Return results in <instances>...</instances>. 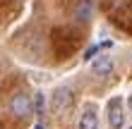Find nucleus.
<instances>
[{"label":"nucleus","instance_id":"obj_1","mask_svg":"<svg viewBox=\"0 0 132 129\" xmlns=\"http://www.w3.org/2000/svg\"><path fill=\"white\" fill-rule=\"evenodd\" d=\"M10 112H12L14 117H19V120H24V117H29V115H34L31 96L24 93V91L14 93V96H12V101H10Z\"/></svg>","mask_w":132,"mask_h":129},{"label":"nucleus","instance_id":"obj_2","mask_svg":"<svg viewBox=\"0 0 132 129\" xmlns=\"http://www.w3.org/2000/svg\"><path fill=\"white\" fill-rule=\"evenodd\" d=\"M72 103H75V93H72V88H67V86L55 88L51 93V108H53V112H65V110L72 108Z\"/></svg>","mask_w":132,"mask_h":129},{"label":"nucleus","instance_id":"obj_3","mask_svg":"<svg viewBox=\"0 0 132 129\" xmlns=\"http://www.w3.org/2000/svg\"><path fill=\"white\" fill-rule=\"evenodd\" d=\"M72 17H75V22H79V24L91 22V17H94V3H91V0H79V3L75 5Z\"/></svg>","mask_w":132,"mask_h":129},{"label":"nucleus","instance_id":"obj_4","mask_svg":"<svg viewBox=\"0 0 132 129\" xmlns=\"http://www.w3.org/2000/svg\"><path fill=\"white\" fill-rule=\"evenodd\" d=\"M108 124L113 129H120L125 124V112H122L120 101H111V105H108Z\"/></svg>","mask_w":132,"mask_h":129},{"label":"nucleus","instance_id":"obj_5","mask_svg":"<svg viewBox=\"0 0 132 129\" xmlns=\"http://www.w3.org/2000/svg\"><path fill=\"white\" fill-rule=\"evenodd\" d=\"M113 65H115L113 62V55H98L91 67H94V72L98 74V77H108V74L113 72Z\"/></svg>","mask_w":132,"mask_h":129},{"label":"nucleus","instance_id":"obj_6","mask_svg":"<svg viewBox=\"0 0 132 129\" xmlns=\"http://www.w3.org/2000/svg\"><path fill=\"white\" fill-rule=\"evenodd\" d=\"M79 129H98V117H96L94 110L82 112V117H79Z\"/></svg>","mask_w":132,"mask_h":129},{"label":"nucleus","instance_id":"obj_7","mask_svg":"<svg viewBox=\"0 0 132 129\" xmlns=\"http://www.w3.org/2000/svg\"><path fill=\"white\" fill-rule=\"evenodd\" d=\"M31 103H34V112H38V115H41V112L46 110V98H43V93H41V91H38V93L31 98Z\"/></svg>","mask_w":132,"mask_h":129},{"label":"nucleus","instance_id":"obj_8","mask_svg":"<svg viewBox=\"0 0 132 129\" xmlns=\"http://www.w3.org/2000/svg\"><path fill=\"white\" fill-rule=\"evenodd\" d=\"M96 53H101V45H91V48H87V53H84V60H94L96 57Z\"/></svg>","mask_w":132,"mask_h":129},{"label":"nucleus","instance_id":"obj_9","mask_svg":"<svg viewBox=\"0 0 132 129\" xmlns=\"http://www.w3.org/2000/svg\"><path fill=\"white\" fill-rule=\"evenodd\" d=\"M127 108H130V112H132V93H130V98H127Z\"/></svg>","mask_w":132,"mask_h":129},{"label":"nucleus","instance_id":"obj_10","mask_svg":"<svg viewBox=\"0 0 132 129\" xmlns=\"http://www.w3.org/2000/svg\"><path fill=\"white\" fill-rule=\"evenodd\" d=\"M34 129H46V127H43V124H41V122H38V124H36V127H34Z\"/></svg>","mask_w":132,"mask_h":129}]
</instances>
